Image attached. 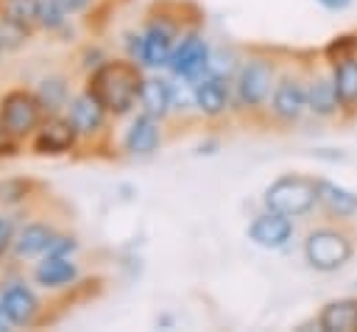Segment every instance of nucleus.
<instances>
[{
	"mask_svg": "<svg viewBox=\"0 0 357 332\" xmlns=\"http://www.w3.org/2000/svg\"><path fill=\"white\" fill-rule=\"evenodd\" d=\"M329 73H332L343 114H357V56L332 64Z\"/></svg>",
	"mask_w": 357,
	"mask_h": 332,
	"instance_id": "aec40b11",
	"label": "nucleus"
},
{
	"mask_svg": "<svg viewBox=\"0 0 357 332\" xmlns=\"http://www.w3.org/2000/svg\"><path fill=\"white\" fill-rule=\"evenodd\" d=\"M106 117H109V112L103 109V103L89 89L78 92L67 103V120L75 126L78 137H98L106 126Z\"/></svg>",
	"mask_w": 357,
	"mask_h": 332,
	"instance_id": "ddd939ff",
	"label": "nucleus"
},
{
	"mask_svg": "<svg viewBox=\"0 0 357 332\" xmlns=\"http://www.w3.org/2000/svg\"><path fill=\"white\" fill-rule=\"evenodd\" d=\"M209 64H212V50H209V42L198 31H184L181 39L173 47L170 61H167L170 73L176 78H181V81H187V84H192L201 75H206Z\"/></svg>",
	"mask_w": 357,
	"mask_h": 332,
	"instance_id": "423d86ee",
	"label": "nucleus"
},
{
	"mask_svg": "<svg viewBox=\"0 0 357 332\" xmlns=\"http://www.w3.org/2000/svg\"><path fill=\"white\" fill-rule=\"evenodd\" d=\"M276 86V64L268 56H248L234 75V98L240 109L257 112L268 106Z\"/></svg>",
	"mask_w": 357,
	"mask_h": 332,
	"instance_id": "20e7f679",
	"label": "nucleus"
},
{
	"mask_svg": "<svg viewBox=\"0 0 357 332\" xmlns=\"http://www.w3.org/2000/svg\"><path fill=\"white\" fill-rule=\"evenodd\" d=\"M162 145V128H159V120L139 112L131 126L126 128L123 134V151L131 153V156H151L156 148Z\"/></svg>",
	"mask_w": 357,
	"mask_h": 332,
	"instance_id": "2eb2a0df",
	"label": "nucleus"
},
{
	"mask_svg": "<svg viewBox=\"0 0 357 332\" xmlns=\"http://www.w3.org/2000/svg\"><path fill=\"white\" fill-rule=\"evenodd\" d=\"M33 181L28 179H6L0 181V204H20L31 195Z\"/></svg>",
	"mask_w": 357,
	"mask_h": 332,
	"instance_id": "a878e982",
	"label": "nucleus"
},
{
	"mask_svg": "<svg viewBox=\"0 0 357 332\" xmlns=\"http://www.w3.org/2000/svg\"><path fill=\"white\" fill-rule=\"evenodd\" d=\"M31 36V28L25 25H17V22H8L0 17V45L8 50V47H20L25 39Z\"/></svg>",
	"mask_w": 357,
	"mask_h": 332,
	"instance_id": "bb28decb",
	"label": "nucleus"
},
{
	"mask_svg": "<svg viewBox=\"0 0 357 332\" xmlns=\"http://www.w3.org/2000/svg\"><path fill=\"white\" fill-rule=\"evenodd\" d=\"M3 318H6V312H3V307H0V324H3Z\"/></svg>",
	"mask_w": 357,
	"mask_h": 332,
	"instance_id": "72a5a7b5",
	"label": "nucleus"
},
{
	"mask_svg": "<svg viewBox=\"0 0 357 332\" xmlns=\"http://www.w3.org/2000/svg\"><path fill=\"white\" fill-rule=\"evenodd\" d=\"M318 6H324L326 11H343V8H349L354 0H315Z\"/></svg>",
	"mask_w": 357,
	"mask_h": 332,
	"instance_id": "473e14b6",
	"label": "nucleus"
},
{
	"mask_svg": "<svg viewBox=\"0 0 357 332\" xmlns=\"http://www.w3.org/2000/svg\"><path fill=\"white\" fill-rule=\"evenodd\" d=\"M0 307L6 312V321L14 326H31L42 310L36 293L25 285V282H11L3 293H0Z\"/></svg>",
	"mask_w": 357,
	"mask_h": 332,
	"instance_id": "4468645a",
	"label": "nucleus"
},
{
	"mask_svg": "<svg viewBox=\"0 0 357 332\" xmlns=\"http://www.w3.org/2000/svg\"><path fill=\"white\" fill-rule=\"evenodd\" d=\"M142 81H145V75L139 70V61H134V59H106L89 73L86 89L103 103V109L109 114L123 117L137 106Z\"/></svg>",
	"mask_w": 357,
	"mask_h": 332,
	"instance_id": "f257e3e1",
	"label": "nucleus"
},
{
	"mask_svg": "<svg viewBox=\"0 0 357 332\" xmlns=\"http://www.w3.org/2000/svg\"><path fill=\"white\" fill-rule=\"evenodd\" d=\"M178 28L181 22L176 17H167V14H159V17H151L145 31H142V59L139 64L145 67H167L170 56H173V47L178 42Z\"/></svg>",
	"mask_w": 357,
	"mask_h": 332,
	"instance_id": "0eeeda50",
	"label": "nucleus"
},
{
	"mask_svg": "<svg viewBox=\"0 0 357 332\" xmlns=\"http://www.w3.org/2000/svg\"><path fill=\"white\" fill-rule=\"evenodd\" d=\"M36 95H39L45 112H50V114H53L56 109L67 106V84H64V78H45Z\"/></svg>",
	"mask_w": 357,
	"mask_h": 332,
	"instance_id": "b1692460",
	"label": "nucleus"
},
{
	"mask_svg": "<svg viewBox=\"0 0 357 332\" xmlns=\"http://www.w3.org/2000/svg\"><path fill=\"white\" fill-rule=\"evenodd\" d=\"M17 151V139L0 128V156H11Z\"/></svg>",
	"mask_w": 357,
	"mask_h": 332,
	"instance_id": "2f4dec72",
	"label": "nucleus"
},
{
	"mask_svg": "<svg viewBox=\"0 0 357 332\" xmlns=\"http://www.w3.org/2000/svg\"><path fill=\"white\" fill-rule=\"evenodd\" d=\"M78 142V131L67 117L50 114L39 123V128L31 134V151L39 156H61L70 153Z\"/></svg>",
	"mask_w": 357,
	"mask_h": 332,
	"instance_id": "9d476101",
	"label": "nucleus"
},
{
	"mask_svg": "<svg viewBox=\"0 0 357 332\" xmlns=\"http://www.w3.org/2000/svg\"><path fill=\"white\" fill-rule=\"evenodd\" d=\"M318 206L332 220H351L357 215V193L337 181L318 179Z\"/></svg>",
	"mask_w": 357,
	"mask_h": 332,
	"instance_id": "dca6fc26",
	"label": "nucleus"
},
{
	"mask_svg": "<svg viewBox=\"0 0 357 332\" xmlns=\"http://www.w3.org/2000/svg\"><path fill=\"white\" fill-rule=\"evenodd\" d=\"M0 17L33 28L39 25V0H0Z\"/></svg>",
	"mask_w": 357,
	"mask_h": 332,
	"instance_id": "4be33fe9",
	"label": "nucleus"
},
{
	"mask_svg": "<svg viewBox=\"0 0 357 332\" xmlns=\"http://www.w3.org/2000/svg\"><path fill=\"white\" fill-rule=\"evenodd\" d=\"M14 220L11 218H6V215H0V257L14 246Z\"/></svg>",
	"mask_w": 357,
	"mask_h": 332,
	"instance_id": "c85d7f7f",
	"label": "nucleus"
},
{
	"mask_svg": "<svg viewBox=\"0 0 357 332\" xmlns=\"http://www.w3.org/2000/svg\"><path fill=\"white\" fill-rule=\"evenodd\" d=\"M354 237L343 226H315L304 237V262L318 273H335L354 257Z\"/></svg>",
	"mask_w": 357,
	"mask_h": 332,
	"instance_id": "f03ea898",
	"label": "nucleus"
},
{
	"mask_svg": "<svg viewBox=\"0 0 357 332\" xmlns=\"http://www.w3.org/2000/svg\"><path fill=\"white\" fill-rule=\"evenodd\" d=\"M75 248H78V240L73 237V234H59L56 232V237H53V243L47 246V257H70V254H75Z\"/></svg>",
	"mask_w": 357,
	"mask_h": 332,
	"instance_id": "cd10ccee",
	"label": "nucleus"
},
{
	"mask_svg": "<svg viewBox=\"0 0 357 332\" xmlns=\"http://www.w3.org/2000/svg\"><path fill=\"white\" fill-rule=\"evenodd\" d=\"M42 120H45V106L39 95L17 86L0 98V128L14 139L31 137Z\"/></svg>",
	"mask_w": 357,
	"mask_h": 332,
	"instance_id": "39448f33",
	"label": "nucleus"
},
{
	"mask_svg": "<svg viewBox=\"0 0 357 332\" xmlns=\"http://www.w3.org/2000/svg\"><path fill=\"white\" fill-rule=\"evenodd\" d=\"M126 47H128V59L139 61V59H142V33L128 31V33H126Z\"/></svg>",
	"mask_w": 357,
	"mask_h": 332,
	"instance_id": "c756f323",
	"label": "nucleus"
},
{
	"mask_svg": "<svg viewBox=\"0 0 357 332\" xmlns=\"http://www.w3.org/2000/svg\"><path fill=\"white\" fill-rule=\"evenodd\" d=\"M321 56H324V61H326L329 67L337 64V61H343V59L357 56V31H346V33L332 36V39L324 45Z\"/></svg>",
	"mask_w": 357,
	"mask_h": 332,
	"instance_id": "5701e85b",
	"label": "nucleus"
},
{
	"mask_svg": "<svg viewBox=\"0 0 357 332\" xmlns=\"http://www.w3.org/2000/svg\"><path fill=\"white\" fill-rule=\"evenodd\" d=\"M293 220L296 218H290V215L265 209V212L254 215V220L248 223L245 234H248V240L254 246L268 248V251H279V248H284L293 240V232H296V223Z\"/></svg>",
	"mask_w": 357,
	"mask_h": 332,
	"instance_id": "1a4fd4ad",
	"label": "nucleus"
},
{
	"mask_svg": "<svg viewBox=\"0 0 357 332\" xmlns=\"http://www.w3.org/2000/svg\"><path fill=\"white\" fill-rule=\"evenodd\" d=\"M271 114L276 123H298L307 112V75L301 73H284L276 78V86L271 92Z\"/></svg>",
	"mask_w": 357,
	"mask_h": 332,
	"instance_id": "6e6552de",
	"label": "nucleus"
},
{
	"mask_svg": "<svg viewBox=\"0 0 357 332\" xmlns=\"http://www.w3.org/2000/svg\"><path fill=\"white\" fill-rule=\"evenodd\" d=\"M231 100V89H229V78L206 73L198 81H192V106L204 114V117H220L226 114Z\"/></svg>",
	"mask_w": 357,
	"mask_h": 332,
	"instance_id": "f8f14e48",
	"label": "nucleus"
},
{
	"mask_svg": "<svg viewBox=\"0 0 357 332\" xmlns=\"http://www.w3.org/2000/svg\"><path fill=\"white\" fill-rule=\"evenodd\" d=\"M59 6L67 11V14H81L92 6V0H59Z\"/></svg>",
	"mask_w": 357,
	"mask_h": 332,
	"instance_id": "7c9ffc66",
	"label": "nucleus"
},
{
	"mask_svg": "<svg viewBox=\"0 0 357 332\" xmlns=\"http://www.w3.org/2000/svg\"><path fill=\"white\" fill-rule=\"evenodd\" d=\"M321 332H354L357 329V296L332 299L318 312Z\"/></svg>",
	"mask_w": 357,
	"mask_h": 332,
	"instance_id": "f3484780",
	"label": "nucleus"
},
{
	"mask_svg": "<svg viewBox=\"0 0 357 332\" xmlns=\"http://www.w3.org/2000/svg\"><path fill=\"white\" fill-rule=\"evenodd\" d=\"M67 11L59 6V0H39V25L45 31H59L67 22Z\"/></svg>",
	"mask_w": 357,
	"mask_h": 332,
	"instance_id": "393cba45",
	"label": "nucleus"
},
{
	"mask_svg": "<svg viewBox=\"0 0 357 332\" xmlns=\"http://www.w3.org/2000/svg\"><path fill=\"white\" fill-rule=\"evenodd\" d=\"M3 50H6V47H3V45H0V56H3Z\"/></svg>",
	"mask_w": 357,
	"mask_h": 332,
	"instance_id": "f704fd0d",
	"label": "nucleus"
},
{
	"mask_svg": "<svg viewBox=\"0 0 357 332\" xmlns=\"http://www.w3.org/2000/svg\"><path fill=\"white\" fill-rule=\"evenodd\" d=\"M53 237H56V229H53V226H47V223H25V226L17 232L11 251H14V257H20V259L39 257V254L47 251V246L53 243Z\"/></svg>",
	"mask_w": 357,
	"mask_h": 332,
	"instance_id": "6ab92c4d",
	"label": "nucleus"
},
{
	"mask_svg": "<svg viewBox=\"0 0 357 332\" xmlns=\"http://www.w3.org/2000/svg\"><path fill=\"white\" fill-rule=\"evenodd\" d=\"M307 112L318 120H332V117L343 114L332 73L318 70V73L307 75Z\"/></svg>",
	"mask_w": 357,
	"mask_h": 332,
	"instance_id": "9b49d317",
	"label": "nucleus"
},
{
	"mask_svg": "<svg viewBox=\"0 0 357 332\" xmlns=\"http://www.w3.org/2000/svg\"><path fill=\"white\" fill-rule=\"evenodd\" d=\"M265 209L304 218L318 206V179L307 173H282L262 193Z\"/></svg>",
	"mask_w": 357,
	"mask_h": 332,
	"instance_id": "7ed1b4c3",
	"label": "nucleus"
},
{
	"mask_svg": "<svg viewBox=\"0 0 357 332\" xmlns=\"http://www.w3.org/2000/svg\"><path fill=\"white\" fill-rule=\"evenodd\" d=\"M139 112L162 120L173 112V84L165 78H145L139 89Z\"/></svg>",
	"mask_w": 357,
	"mask_h": 332,
	"instance_id": "a211bd4d",
	"label": "nucleus"
},
{
	"mask_svg": "<svg viewBox=\"0 0 357 332\" xmlns=\"http://www.w3.org/2000/svg\"><path fill=\"white\" fill-rule=\"evenodd\" d=\"M33 279L42 287H67L78 279V265L70 257H47L45 254V259L33 271Z\"/></svg>",
	"mask_w": 357,
	"mask_h": 332,
	"instance_id": "412c9836",
	"label": "nucleus"
}]
</instances>
